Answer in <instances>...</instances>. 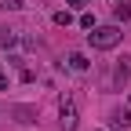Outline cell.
<instances>
[{
  "mask_svg": "<svg viewBox=\"0 0 131 131\" xmlns=\"http://www.w3.org/2000/svg\"><path fill=\"white\" fill-rule=\"evenodd\" d=\"M120 40H124L120 26H95V29L88 33V44L95 47V51H113Z\"/></svg>",
  "mask_w": 131,
  "mask_h": 131,
  "instance_id": "cell-1",
  "label": "cell"
},
{
  "mask_svg": "<svg viewBox=\"0 0 131 131\" xmlns=\"http://www.w3.org/2000/svg\"><path fill=\"white\" fill-rule=\"evenodd\" d=\"M58 124H62V131H77L80 127V113H77L73 98H62L58 102Z\"/></svg>",
  "mask_w": 131,
  "mask_h": 131,
  "instance_id": "cell-2",
  "label": "cell"
},
{
  "mask_svg": "<svg viewBox=\"0 0 131 131\" xmlns=\"http://www.w3.org/2000/svg\"><path fill=\"white\" fill-rule=\"evenodd\" d=\"M109 127H113V131H120V127L127 131V127H131V113H127V109H113V113H109Z\"/></svg>",
  "mask_w": 131,
  "mask_h": 131,
  "instance_id": "cell-3",
  "label": "cell"
},
{
  "mask_svg": "<svg viewBox=\"0 0 131 131\" xmlns=\"http://www.w3.org/2000/svg\"><path fill=\"white\" fill-rule=\"evenodd\" d=\"M69 69H73V73H88V58H84V51H73V55H69Z\"/></svg>",
  "mask_w": 131,
  "mask_h": 131,
  "instance_id": "cell-4",
  "label": "cell"
},
{
  "mask_svg": "<svg viewBox=\"0 0 131 131\" xmlns=\"http://www.w3.org/2000/svg\"><path fill=\"white\" fill-rule=\"evenodd\" d=\"M113 15H117V22H131V4H127V0H120L117 7H113Z\"/></svg>",
  "mask_w": 131,
  "mask_h": 131,
  "instance_id": "cell-5",
  "label": "cell"
},
{
  "mask_svg": "<svg viewBox=\"0 0 131 131\" xmlns=\"http://www.w3.org/2000/svg\"><path fill=\"white\" fill-rule=\"evenodd\" d=\"M127 73H131V58L124 55V58H120V66H117V84H124V80H127Z\"/></svg>",
  "mask_w": 131,
  "mask_h": 131,
  "instance_id": "cell-6",
  "label": "cell"
},
{
  "mask_svg": "<svg viewBox=\"0 0 131 131\" xmlns=\"http://www.w3.org/2000/svg\"><path fill=\"white\" fill-rule=\"evenodd\" d=\"M11 113H15V117H26V124H33V120H37V113H33L29 106H15Z\"/></svg>",
  "mask_w": 131,
  "mask_h": 131,
  "instance_id": "cell-7",
  "label": "cell"
},
{
  "mask_svg": "<svg viewBox=\"0 0 131 131\" xmlns=\"http://www.w3.org/2000/svg\"><path fill=\"white\" fill-rule=\"evenodd\" d=\"M26 0H0V11H22Z\"/></svg>",
  "mask_w": 131,
  "mask_h": 131,
  "instance_id": "cell-8",
  "label": "cell"
},
{
  "mask_svg": "<svg viewBox=\"0 0 131 131\" xmlns=\"http://www.w3.org/2000/svg\"><path fill=\"white\" fill-rule=\"evenodd\" d=\"M69 22H73L69 11H55V26H69Z\"/></svg>",
  "mask_w": 131,
  "mask_h": 131,
  "instance_id": "cell-9",
  "label": "cell"
},
{
  "mask_svg": "<svg viewBox=\"0 0 131 131\" xmlns=\"http://www.w3.org/2000/svg\"><path fill=\"white\" fill-rule=\"evenodd\" d=\"M91 0H66V7H73V11H88Z\"/></svg>",
  "mask_w": 131,
  "mask_h": 131,
  "instance_id": "cell-10",
  "label": "cell"
},
{
  "mask_svg": "<svg viewBox=\"0 0 131 131\" xmlns=\"http://www.w3.org/2000/svg\"><path fill=\"white\" fill-rule=\"evenodd\" d=\"M80 26H84V29H95V15L84 11V15H80Z\"/></svg>",
  "mask_w": 131,
  "mask_h": 131,
  "instance_id": "cell-11",
  "label": "cell"
},
{
  "mask_svg": "<svg viewBox=\"0 0 131 131\" xmlns=\"http://www.w3.org/2000/svg\"><path fill=\"white\" fill-rule=\"evenodd\" d=\"M7 84H11V77H7V69L0 66V91H7Z\"/></svg>",
  "mask_w": 131,
  "mask_h": 131,
  "instance_id": "cell-12",
  "label": "cell"
}]
</instances>
